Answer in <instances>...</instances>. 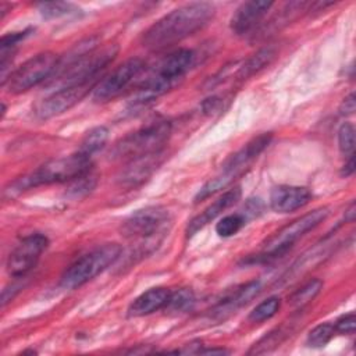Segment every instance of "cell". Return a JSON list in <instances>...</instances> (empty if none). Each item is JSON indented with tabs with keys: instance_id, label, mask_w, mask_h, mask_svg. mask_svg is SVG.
Segmentation results:
<instances>
[{
	"instance_id": "6da1fadb",
	"label": "cell",
	"mask_w": 356,
	"mask_h": 356,
	"mask_svg": "<svg viewBox=\"0 0 356 356\" xmlns=\"http://www.w3.org/2000/svg\"><path fill=\"white\" fill-rule=\"evenodd\" d=\"M214 14L216 8L211 3L196 1L181 6L157 19L143 33L142 43L153 50L175 44L206 26Z\"/></svg>"
},
{
	"instance_id": "7a4b0ae2",
	"label": "cell",
	"mask_w": 356,
	"mask_h": 356,
	"mask_svg": "<svg viewBox=\"0 0 356 356\" xmlns=\"http://www.w3.org/2000/svg\"><path fill=\"white\" fill-rule=\"evenodd\" d=\"M97 42L86 39L78 43L64 60L58 61L54 74L50 76L56 89L95 83L97 75L114 60L118 53L115 44L96 50Z\"/></svg>"
},
{
	"instance_id": "3957f363",
	"label": "cell",
	"mask_w": 356,
	"mask_h": 356,
	"mask_svg": "<svg viewBox=\"0 0 356 356\" xmlns=\"http://www.w3.org/2000/svg\"><path fill=\"white\" fill-rule=\"evenodd\" d=\"M89 171H92V160L79 152L70 156L51 159L29 174L10 182L8 186L4 188V196L11 197L40 185L71 182Z\"/></svg>"
},
{
	"instance_id": "277c9868",
	"label": "cell",
	"mask_w": 356,
	"mask_h": 356,
	"mask_svg": "<svg viewBox=\"0 0 356 356\" xmlns=\"http://www.w3.org/2000/svg\"><path fill=\"white\" fill-rule=\"evenodd\" d=\"M195 54L189 49H178L153 68L129 100L132 107L143 106L171 90L193 65Z\"/></svg>"
},
{
	"instance_id": "5b68a950",
	"label": "cell",
	"mask_w": 356,
	"mask_h": 356,
	"mask_svg": "<svg viewBox=\"0 0 356 356\" xmlns=\"http://www.w3.org/2000/svg\"><path fill=\"white\" fill-rule=\"evenodd\" d=\"M170 213L163 206H147L134 211L121 225V234L136 242L135 252L146 254L154 250L170 227Z\"/></svg>"
},
{
	"instance_id": "8992f818",
	"label": "cell",
	"mask_w": 356,
	"mask_h": 356,
	"mask_svg": "<svg viewBox=\"0 0 356 356\" xmlns=\"http://www.w3.org/2000/svg\"><path fill=\"white\" fill-rule=\"evenodd\" d=\"M271 132H264L253 139H250L246 145H243L239 150H236L234 154H231L224 164L221 165L220 172L209 179L196 193L195 203H199L200 200H204L210 197L211 195L220 192L221 189L231 185L238 177H241L250 164L263 153V150L270 145L271 142Z\"/></svg>"
},
{
	"instance_id": "52a82bcc",
	"label": "cell",
	"mask_w": 356,
	"mask_h": 356,
	"mask_svg": "<svg viewBox=\"0 0 356 356\" xmlns=\"http://www.w3.org/2000/svg\"><path fill=\"white\" fill-rule=\"evenodd\" d=\"M328 213L330 211L327 207H318L298 217L296 220L277 231L273 236H270L263 243L261 252L256 257H249L246 261H268L271 259L281 257L293 246L298 239H300L306 232L314 229L320 222H323L327 218Z\"/></svg>"
},
{
	"instance_id": "ba28073f",
	"label": "cell",
	"mask_w": 356,
	"mask_h": 356,
	"mask_svg": "<svg viewBox=\"0 0 356 356\" xmlns=\"http://www.w3.org/2000/svg\"><path fill=\"white\" fill-rule=\"evenodd\" d=\"M171 122L167 120L150 122L120 139L114 145L111 156L129 161L140 156L160 152L171 135Z\"/></svg>"
},
{
	"instance_id": "9c48e42d",
	"label": "cell",
	"mask_w": 356,
	"mask_h": 356,
	"mask_svg": "<svg viewBox=\"0 0 356 356\" xmlns=\"http://www.w3.org/2000/svg\"><path fill=\"white\" fill-rule=\"evenodd\" d=\"M121 257V246L118 243H106L95 248L86 254L76 259L61 275L60 285L64 289H76L111 264H114Z\"/></svg>"
},
{
	"instance_id": "30bf717a",
	"label": "cell",
	"mask_w": 356,
	"mask_h": 356,
	"mask_svg": "<svg viewBox=\"0 0 356 356\" xmlns=\"http://www.w3.org/2000/svg\"><path fill=\"white\" fill-rule=\"evenodd\" d=\"M58 61V56L51 51L39 53L22 63L15 71L10 72L4 86L10 93L14 95L26 92L40 82L49 79L54 74Z\"/></svg>"
},
{
	"instance_id": "8fae6325",
	"label": "cell",
	"mask_w": 356,
	"mask_h": 356,
	"mask_svg": "<svg viewBox=\"0 0 356 356\" xmlns=\"http://www.w3.org/2000/svg\"><path fill=\"white\" fill-rule=\"evenodd\" d=\"M143 60L131 57L115 67L108 75L102 78L93 88V100L96 103H106L120 96L143 70Z\"/></svg>"
},
{
	"instance_id": "7c38bea8",
	"label": "cell",
	"mask_w": 356,
	"mask_h": 356,
	"mask_svg": "<svg viewBox=\"0 0 356 356\" xmlns=\"http://www.w3.org/2000/svg\"><path fill=\"white\" fill-rule=\"evenodd\" d=\"M49 239L43 234H31L25 236L10 253L7 259V271L14 278H21L28 274L46 250Z\"/></svg>"
},
{
	"instance_id": "4fadbf2b",
	"label": "cell",
	"mask_w": 356,
	"mask_h": 356,
	"mask_svg": "<svg viewBox=\"0 0 356 356\" xmlns=\"http://www.w3.org/2000/svg\"><path fill=\"white\" fill-rule=\"evenodd\" d=\"M96 83H85L56 89L47 97L42 99L35 107V115L39 120H49L57 117L75 104H78Z\"/></svg>"
},
{
	"instance_id": "5bb4252c",
	"label": "cell",
	"mask_w": 356,
	"mask_h": 356,
	"mask_svg": "<svg viewBox=\"0 0 356 356\" xmlns=\"http://www.w3.org/2000/svg\"><path fill=\"white\" fill-rule=\"evenodd\" d=\"M163 163V150L129 160L118 175V184L124 188H136L147 181Z\"/></svg>"
},
{
	"instance_id": "9a60e30c",
	"label": "cell",
	"mask_w": 356,
	"mask_h": 356,
	"mask_svg": "<svg viewBox=\"0 0 356 356\" xmlns=\"http://www.w3.org/2000/svg\"><path fill=\"white\" fill-rule=\"evenodd\" d=\"M261 291V282L259 280L248 281L246 284H242L232 291L227 292L218 303L211 310V317L214 318H225L229 314L235 313L238 309L248 305L252 299H254Z\"/></svg>"
},
{
	"instance_id": "2e32d148",
	"label": "cell",
	"mask_w": 356,
	"mask_h": 356,
	"mask_svg": "<svg viewBox=\"0 0 356 356\" xmlns=\"http://www.w3.org/2000/svg\"><path fill=\"white\" fill-rule=\"evenodd\" d=\"M273 1L266 0H250L242 3L231 17L229 26L235 35H246L253 31L268 10L273 7Z\"/></svg>"
},
{
	"instance_id": "e0dca14e",
	"label": "cell",
	"mask_w": 356,
	"mask_h": 356,
	"mask_svg": "<svg viewBox=\"0 0 356 356\" xmlns=\"http://www.w3.org/2000/svg\"><path fill=\"white\" fill-rule=\"evenodd\" d=\"M312 199V192L306 186L278 185L270 193V207L275 213H291L306 206Z\"/></svg>"
},
{
	"instance_id": "ac0fdd59",
	"label": "cell",
	"mask_w": 356,
	"mask_h": 356,
	"mask_svg": "<svg viewBox=\"0 0 356 356\" xmlns=\"http://www.w3.org/2000/svg\"><path fill=\"white\" fill-rule=\"evenodd\" d=\"M241 188L239 186H234L231 189H228L227 192H224L217 200H214L210 206H207L200 214H197L196 217H193L186 227V235L192 236L195 235L197 231H200L202 228H204L209 222H211L213 220H216L220 214H222V211H225L227 209H229L231 206H234L239 199H241Z\"/></svg>"
},
{
	"instance_id": "d6986e66",
	"label": "cell",
	"mask_w": 356,
	"mask_h": 356,
	"mask_svg": "<svg viewBox=\"0 0 356 356\" xmlns=\"http://www.w3.org/2000/svg\"><path fill=\"white\" fill-rule=\"evenodd\" d=\"M170 296V291L167 288H150L146 292L140 293L128 307L129 317H143L152 314L160 309H164Z\"/></svg>"
},
{
	"instance_id": "ffe728a7",
	"label": "cell",
	"mask_w": 356,
	"mask_h": 356,
	"mask_svg": "<svg viewBox=\"0 0 356 356\" xmlns=\"http://www.w3.org/2000/svg\"><path fill=\"white\" fill-rule=\"evenodd\" d=\"M275 57V50L274 47H263L257 50L254 54H252L249 58L243 61V64L238 68V78L239 79H246L263 68H266Z\"/></svg>"
},
{
	"instance_id": "44dd1931",
	"label": "cell",
	"mask_w": 356,
	"mask_h": 356,
	"mask_svg": "<svg viewBox=\"0 0 356 356\" xmlns=\"http://www.w3.org/2000/svg\"><path fill=\"white\" fill-rule=\"evenodd\" d=\"M107 139H108V129L103 125L95 127L90 131H88L83 139L81 140L78 152L83 156L92 157V154L99 152L106 145Z\"/></svg>"
},
{
	"instance_id": "7402d4cb",
	"label": "cell",
	"mask_w": 356,
	"mask_h": 356,
	"mask_svg": "<svg viewBox=\"0 0 356 356\" xmlns=\"http://www.w3.org/2000/svg\"><path fill=\"white\" fill-rule=\"evenodd\" d=\"M323 289V281L321 280H317V278H313L310 281H307L306 284H303L299 289H296L291 298H289V303L293 306V307H303L306 306L307 303H310Z\"/></svg>"
},
{
	"instance_id": "603a6c76",
	"label": "cell",
	"mask_w": 356,
	"mask_h": 356,
	"mask_svg": "<svg viewBox=\"0 0 356 356\" xmlns=\"http://www.w3.org/2000/svg\"><path fill=\"white\" fill-rule=\"evenodd\" d=\"M193 303H195L193 292L188 288H181L175 292H170V296L164 309L171 313H184L191 310Z\"/></svg>"
},
{
	"instance_id": "cb8c5ba5",
	"label": "cell",
	"mask_w": 356,
	"mask_h": 356,
	"mask_svg": "<svg viewBox=\"0 0 356 356\" xmlns=\"http://www.w3.org/2000/svg\"><path fill=\"white\" fill-rule=\"evenodd\" d=\"M96 184H97V177L92 171H89L75 178L74 181H71V185L68 186L65 195L72 199H81L89 195L96 188Z\"/></svg>"
},
{
	"instance_id": "d4e9b609",
	"label": "cell",
	"mask_w": 356,
	"mask_h": 356,
	"mask_svg": "<svg viewBox=\"0 0 356 356\" xmlns=\"http://www.w3.org/2000/svg\"><path fill=\"white\" fill-rule=\"evenodd\" d=\"M281 307V299L278 296H270L266 300L260 302L250 313H249V321L252 323H263L266 320H270L273 316L277 314V312Z\"/></svg>"
},
{
	"instance_id": "484cf974",
	"label": "cell",
	"mask_w": 356,
	"mask_h": 356,
	"mask_svg": "<svg viewBox=\"0 0 356 356\" xmlns=\"http://www.w3.org/2000/svg\"><path fill=\"white\" fill-rule=\"evenodd\" d=\"M38 8L46 19H56V18L72 15V14H76L78 11H81L76 6H74L71 3H63V1L40 3V4H38Z\"/></svg>"
},
{
	"instance_id": "4316f807",
	"label": "cell",
	"mask_w": 356,
	"mask_h": 356,
	"mask_svg": "<svg viewBox=\"0 0 356 356\" xmlns=\"http://www.w3.org/2000/svg\"><path fill=\"white\" fill-rule=\"evenodd\" d=\"M245 224H246V218L243 214H239V213L228 214L216 224V232L222 238H229L235 235Z\"/></svg>"
},
{
	"instance_id": "83f0119b",
	"label": "cell",
	"mask_w": 356,
	"mask_h": 356,
	"mask_svg": "<svg viewBox=\"0 0 356 356\" xmlns=\"http://www.w3.org/2000/svg\"><path fill=\"white\" fill-rule=\"evenodd\" d=\"M335 334V327L331 323H321L316 325L309 334L306 343L312 348H321L327 345Z\"/></svg>"
},
{
	"instance_id": "f1b7e54d",
	"label": "cell",
	"mask_w": 356,
	"mask_h": 356,
	"mask_svg": "<svg viewBox=\"0 0 356 356\" xmlns=\"http://www.w3.org/2000/svg\"><path fill=\"white\" fill-rule=\"evenodd\" d=\"M338 146L339 150L348 157L353 154L355 149V128L350 122H345L341 125L338 131Z\"/></svg>"
},
{
	"instance_id": "f546056e",
	"label": "cell",
	"mask_w": 356,
	"mask_h": 356,
	"mask_svg": "<svg viewBox=\"0 0 356 356\" xmlns=\"http://www.w3.org/2000/svg\"><path fill=\"white\" fill-rule=\"evenodd\" d=\"M334 327H335V332H339V334H355V328H356V318H355V314L353 313H348V314H343L342 317H339L335 323H334Z\"/></svg>"
},
{
	"instance_id": "4dcf8cb0",
	"label": "cell",
	"mask_w": 356,
	"mask_h": 356,
	"mask_svg": "<svg viewBox=\"0 0 356 356\" xmlns=\"http://www.w3.org/2000/svg\"><path fill=\"white\" fill-rule=\"evenodd\" d=\"M29 33L28 31H22V32H13L8 35H4L0 40V49H15L18 46V43L26 38Z\"/></svg>"
},
{
	"instance_id": "1f68e13d",
	"label": "cell",
	"mask_w": 356,
	"mask_h": 356,
	"mask_svg": "<svg viewBox=\"0 0 356 356\" xmlns=\"http://www.w3.org/2000/svg\"><path fill=\"white\" fill-rule=\"evenodd\" d=\"M356 110V100H355V93H349L341 103L339 106V113L342 115H352Z\"/></svg>"
},
{
	"instance_id": "d6a6232c",
	"label": "cell",
	"mask_w": 356,
	"mask_h": 356,
	"mask_svg": "<svg viewBox=\"0 0 356 356\" xmlns=\"http://www.w3.org/2000/svg\"><path fill=\"white\" fill-rule=\"evenodd\" d=\"M261 210H263V203L260 199H249L246 202L245 211L248 216H252V217L259 216L261 213Z\"/></svg>"
},
{
	"instance_id": "836d02e7",
	"label": "cell",
	"mask_w": 356,
	"mask_h": 356,
	"mask_svg": "<svg viewBox=\"0 0 356 356\" xmlns=\"http://www.w3.org/2000/svg\"><path fill=\"white\" fill-rule=\"evenodd\" d=\"M221 100H220V97H216V96H213V97H210V99H206L204 102H203V104H202V107H203V111L204 113H207V114H211V113H214V111H217V110H220V107H221Z\"/></svg>"
},
{
	"instance_id": "e575fe53",
	"label": "cell",
	"mask_w": 356,
	"mask_h": 356,
	"mask_svg": "<svg viewBox=\"0 0 356 356\" xmlns=\"http://www.w3.org/2000/svg\"><path fill=\"white\" fill-rule=\"evenodd\" d=\"M353 171H355V157H353V154H352V156H349L348 161L345 163V165H343L341 174H342V177H349V175L353 174Z\"/></svg>"
},
{
	"instance_id": "d590c367",
	"label": "cell",
	"mask_w": 356,
	"mask_h": 356,
	"mask_svg": "<svg viewBox=\"0 0 356 356\" xmlns=\"http://www.w3.org/2000/svg\"><path fill=\"white\" fill-rule=\"evenodd\" d=\"M199 353H202V355H227V353H229V350H227L224 348H203L202 346Z\"/></svg>"
},
{
	"instance_id": "8d00e7d4",
	"label": "cell",
	"mask_w": 356,
	"mask_h": 356,
	"mask_svg": "<svg viewBox=\"0 0 356 356\" xmlns=\"http://www.w3.org/2000/svg\"><path fill=\"white\" fill-rule=\"evenodd\" d=\"M353 220H355V203H350L349 209L345 211V221L353 222Z\"/></svg>"
}]
</instances>
